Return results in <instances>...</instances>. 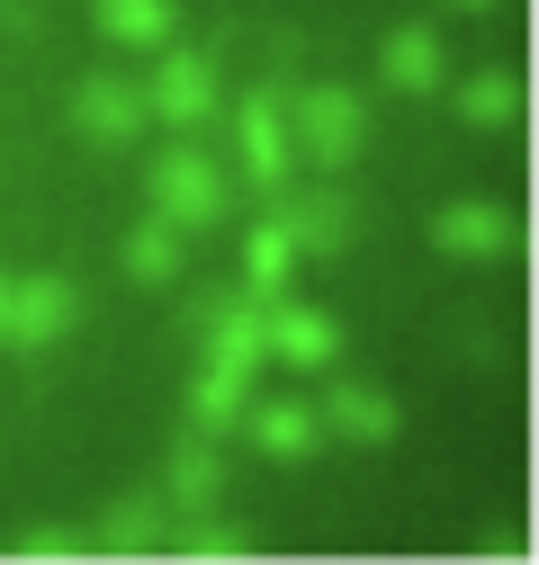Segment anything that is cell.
I'll use <instances>...</instances> for the list:
<instances>
[{
  "label": "cell",
  "mask_w": 539,
  "mask_h": 565,
  "mask_svg": "<svg viewBox=\"0 0 539 565\" xmlns=\"http://www.w3.org/2000/svg\"><path fill=\"white\" fill-rule=\"evenodd\" d=\"M288 145H297V162H315L324 180H342V171L369 153V108H360V90L306 82V90L288 99Z\"/></svg>",
  "instance_id": "1"
},
{
  "label": "cell",
  "mask_w": 539,
  "mask_h": 565,
  "mask_svg": "<svg viewBox=\"0 0 539 565\" xmlns=\"http://www.w3.org/2000/svg\"><path fill=\"white\" fill-rule=\"evenodd\" d=\"M145 198H154V216H171L180 234H208V225H225V206H234V189H225V171L198 153V145H171V153H154V171H145Z\"/></svg>",
  "instance_id": "2"
},
{
  "label": "cell",
  "mask_w": 539,
  "mask_h": 565,
  "mask_svg": "<svg viewBox=\"0 0 539 565\" xmlns=\"http://www.w3.org/2000/svg\"><path fill=\"white\" fill-rule=\"evenodd\" d=\"M63 126H73L91 153H126L135 135L154 126V108H145V90H135L126 73H91V82H73V99H63Z\"/></svg>",
  "instance_id": "3"
},
{
  "label": "cell",
  "mask_w": 539,
  "mask_h": 565,
  "mask_svg": "<svg viewBox=\"0 0 539 565\" xmlns=\"http://www.w3.org/2000/svg\"><path fill=\"white\" fill-rule=\"evenodd\" d=\"M82 323V297L73 278H10V306H0V350H54L63 332Z\"/></svg>",
  "instance_id": "4"
},
{
  "label": "cell",
  "mask_w": 539,
  "mask_h": 565,
  "mask_svg": "<svg viewBox=\"0 0 539 565\" xmlns=\"http://www.w3.org/2000/svg\"><path fill=\"white\" fill-rule=\"evenodd\" d=\"M145 108H154L171 135H198V126H208V108H216V63L198 54V45H162L154 82H145Z\"/></svg>",
  "instance_id": "5"
},
{
  "label": "cell",
  "mask_w": 539,
  "mask_h": 565,
  "mask_svg": "<svg viewBox=\"0 0 539 565\" xmlns=\"http://www.w3.org/2000/svg\"><path fill=\"white\" fill-rule=\"evenodd\" d=\"M261 341H270V360H288V369H306V377L342 369V323H332L324 306L270 297V306H261Z\"/></svg>",
  "instance_id": "6"
},
{
  "label": "cell",
  "mask_w": 539,
  "mask_h": 565,
  "mask_svg": "<svg viewBox=\"0 0 539 565\" xmlns=\"http://www.w3.org/2000/svg\"><path fill=\"white\" fill-rule=\"evenodd\" d=\"M234 145H243V171H252V189H270V198L288 189V171H297V145H288V108L270 99V90H243V108H234Z\"/></svg>",
  "instance_id": "7"
},
{
  "label": "cell",
  "mask_w": 539,
  "mask_h": 565,
  "mask_svg": "<svg viewBox=\"0 0 539 565\" xmlns=\"http://www.w3.org/2000/svg\"><path fill=\"white\" fill-rule=\"evenodd\" d=\"M315 413H324V440H351V449H387V440L404 431L395 395H387V386H369V377H332Z\"/></svg>",
  "instance_id": "8"
},
{
  "label": "cell",
  "mask_w": 539,
  "mask_h": 565,
  "mask_svg": "<svg viewBox=\"0 0 539 565\" xmlns=\"http://www.w3.org/2000/svg\"><path fill=\"white\" fill-rule=\"evenodd\" d=\"M243 431H252V449H261V458L306 467V458L324 449V413H315L306 395H252V404H243Z\"/></svg>",
  "instance_id": "9"
},
{
  "label": "cell",
  "mask_w": 539,
  "mask_h": 565,
  "mask_svg": "<svg viewBox=\"0 0 539 565\" xmlns=\"http://www.w3.org/2000/svg\"><path fill=\"white\" fill-rule=\"evenodd\" d=\"M378 82H387V90H404V99L441 90V82H450L441 36H432V28H414V19H404V28H387V36H378Z\"/></svg>",
  "instance_id": "10"
},
{
  "label": "cell",
  "mask_w": 539,
  "mask_h": 565,
  "mask_svg": "<svg viewBox=\"0 0 539 565\" xmlns=\"http://www.w3.org/2000/svg\"><path fill=\"white\" fill-rule=\"evenodd\" d=\"M279 225H288V243H297V260L315 252H351V234H360V216H351V198L342 189H306V198H288L279 206Z\"/></svg>",
  "instance_id": "11"
},
{
  "label": "cell",
  "mask_w": 539,
  "mask_h": 565,
  "mask_svg": "<svg viewBox=\"0 0 539 565\" xmlns=\"http://www.w3.org/2000/svg\"><path fill=\"white\" fill-rule=\"evenodd\" d=\"M91 28L126 54H162L180 36V0H91Z\"/></svg>",
  "instance_id": "12"
},
{
  "label": "cell",
  "mask_w": 539,
  "mask_h": 565,
  "mask_svg": "<svg viewBox=\"0 0 539 565\" xmlns=\"http://www.w3.org/2000/svg\"><path fill=\"white\" fill-rule=\"evenodd\" d=\"M432 243H441L450 260H495V252L512 243V216L486 206V198H450L441 216H432Z\"/></svg>",
  "instance_id": "13"
},
{
  "label": "cell",
  "mask_w": 539,
  "mask_h": 565,
  "mask_svg": "<svg viewBox=\"0 0 539 565\" xmlns=\"http://www.w3.org/2000/svg\"><path fill=\"white\" fill-rule=\"evenodd\" d=\"M117 260H126L135 288H180V269H189V234H180L171 216H145V225L117 243Z\"/></svg>",
  "instance_id": "14"
},
{
  "label": "cell",
  "mask_w": 539,
  "mask_h": 565,
  "mask_svg": "<svg viewBox=\"0 0 539 565\" xmlns=\"http://www.w3.org/2000/svg\"><path fill=\"white\" fill-rule=\"evenodd\" d=\"M288 278H297V243H288L279 216H261V225L243 234V288L270 306V297H288Z\"/></svg>",
  "instance_id": "15"
},
{
  "label": "cell",
  "mask_w": 539,
  "mask_h": 565,
  "mask_svg": "<svg viewBox=\"0 0 539 565\" xmlns=\"http://www.w3.org/2000/svg\"><path fill=\"white\" fill-rule=\"evenodd\" d=\"M450 99H458V117L477 126V135H495V126H512V117H521V82H512V73H467Z\"/></svg>",
  "instance_id": "16"
},
{
  "label": "cell",
  "mask_w": 539,
  "mask_h": 565,
  "mask_svg": "<svg viewBox=\"0 0 539 565\" xmlns=\"http://www.w3.org/2000/svg\"><path fill=\"white\" fill-rule=\"evenodd\" d=\"M243 404H252V377L243 369H198V386H189V413H198V431H225V422H243Z\"/></svg>",
  "instance_id": "17"
},
{
  "label": "cell",
  "mask_w": 539,
  "mask_h": 565,
  "mask_svg": "<svg viewBox=\"0 0 539 565\" xmlns=\"http://www.w3.org/2000/svg\"><path fill=\"white\" fill-rule=\"evenodd\" d=\"M216 493H225V458H216L208 440H198V449H180V458H171V503H189V512H208Z\"/></svg>",
  "instance_id": "18"
},
{
  "label": "cell",
  "mask_w": 539,
  "mask_h": 565,
  "mask_svg": "<svg viewBox=\"0 0 539 565\" xmlns=\"http://www.w3.org/2000/svg\"><path fill=\"white\" fill-rule=\"evenodd\" d=\"M145 530H154V521L135 512V503H117V512H108V539H145Z\"/></svg>",
  "instance_id": "19"
},
{
  "label": "cell",
  "mask_w": 539,
  "mask_h": 565,
  "mask_svg": "<svg viewBox=\"0 0 539 565\" xmlns=\"http://www.w3.org/2000/svg\"><path fill=\"white\" fill-rule=\"evenodd\" d=\"M450 10H486V0H450Z\"/></svg>",
  "instance_id": "20"
},
{
  "label": "cell",
  "mask_w": 539,
  "mask_h": 565,
  "mask_svg": "<svg viewBox=\"0 0 539 565\" xmlns=\"http://www.w3.org/2000/svg\"><path fill=\"white\" fill-rule=\"evenodd\" d=\"M0 306H10V278H0Z\"/></svg>",
  "instance_id": "21"
}]
</instances>
